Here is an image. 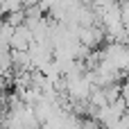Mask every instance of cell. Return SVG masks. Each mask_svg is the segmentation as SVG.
Segmentation results:
<instances>
[{
  "mask_svg": "<svg viewBox=\"0 0 129 129\" xmlns=\"http://www.w3.org/2000/svg\"><path fill=\"white\" fill-rule=\"evenodd\" d=\"M32 41H34V34L25 23L14 25V32H11V39H9V50H27Z\"/></svg>",
  "mask_w": 129,
  "mask_h": 129,
  "instance_id": "cell-1",
  "label": "cell"
}]
</instances>
